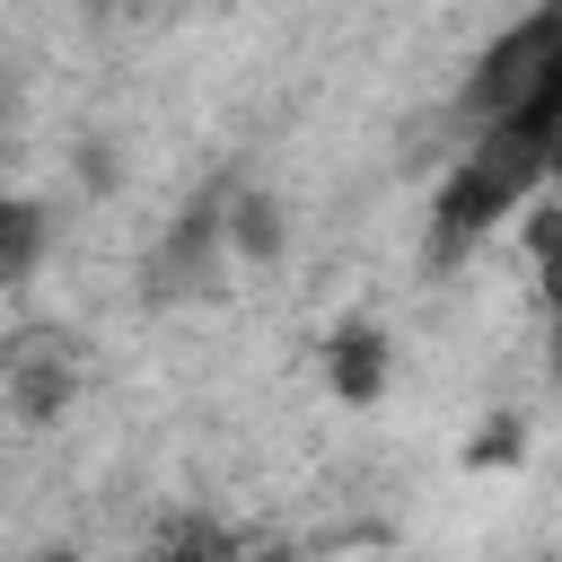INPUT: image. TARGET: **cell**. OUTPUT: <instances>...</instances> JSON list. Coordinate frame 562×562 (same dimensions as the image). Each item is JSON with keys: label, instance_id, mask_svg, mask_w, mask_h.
Returning a JSON list of instances; mask_svg holds the SVG:
<instances>
[{"label": "cell", "instance_id": "cell-1", "mask_svg": "<svg viewBox=\"0 0 562 562\" xmlns=\"http://www.w3.org/2000/svg\"><path fill=\"white\" fill-rule=\"evenodd\" d=\"M553 132H527V123L465 132V149H457V167H448V184L430 202V255L439 263H457L465 246H483L527 193H553Z\"/></svg>", "mask_w": 562, "mask_h": 562}, {"label": "cell", "instance_id": "cell-2", "mask_svg": "<svg viewBox=\"0 0 562 562\" xmlns=\"http://www.w3.org/2000/svg\"><path fill=\"white\" fill-rule=\"evenodd\" d=\"M465 123L474 132L483 123H527V132L562 123V0H544L492 35V53L465 79Z\"/></svg>", "mask_w": 562, "mask_h": 562}, {"label": "cell", "instance_id": "cell-3", "mask_svg": "<svg viewBox=\"0 0 562 562\" xmlns=\"http://www.w3.org/2000/svg\"><path fill=\"white\" fill-rule=\"evenodd\" d=\"M44 237H53L44 202H18V193H0V290H18V281L44 263Z\"/></svg>", "mask_w": 562, "mask_h": 562}, {"label": "cell", "instance_id": "cell-4", "mask_svg": "<svg viewBox=\"0 0 562 562\" xmlns=\"http://www.w3.org/2000/svg\"><path fill=\"white\" fill-rule=\"evenodd\" d=\"M334 386L342 395H378V334H342L334 342Z\"/></svg>", "mask_w": 562, "mask_h": 562}]
</instances>
